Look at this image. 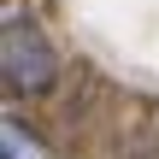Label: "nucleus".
I'll return each mask as SVG.
<instances>
[{
  "label": "nucleus",
  "instance_id": "2",
  "mask_svg": "<svg viewBox=\"0 0 159 159\" xmlns=\"http://www.w3.org/2000/svg\"><path fill=\"white\" fill-rule=\"evenodd\" d=\"M0 153L6 159H30V136H24L18 118H0Z\"/></svg>",
  "mask_w": 159,
  "mask_h": 159
},
{
  "label": "nucleus",
  "instance_id": "1",
  "mask_svg": "<svg viewBox=\"0 0 159 159\" xmlns=\"http://www.w3.org/2000/svg\"><path fill=\"white\" fill-rule=\"evenodd\" d=\"M0 77H6L18 94H47L53 77H59V53H53L47 30L12 18V24L0 30Z\"/></svg>",
  "mask_w": 159,
  "mask_h": 159
}]
</instances>
